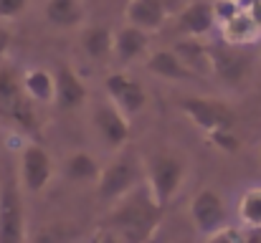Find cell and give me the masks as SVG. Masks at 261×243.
<instances>
[{"label": "cell", "mask_w": 261, "mask_h": 243, "mask_svg": "<svg viewBox=\"0 0 261 243\" xmlns=\"http://www.w3.org/2000/svg\"><path fill=\"white\" fill-rule=\"evenodd\" d=\"M163 208L152 200L145 185L132 190L109 213L104 228H109L122 243H150L160 226Z\"/></svg>", "instance_id": "obj_1"}, {"label": "cell", "mask_w": 261, "mask_h": 243, "mask_svg": "<svg viewBox=\"0 0 261 243\" xmlns=\"http://www.w3.org/2000/svg\"><path fill=\"white\" fill-rule=\"evenodd\" d=\"M0 119L10 122L20 132H28V134L38 132L36 104L25 96L20 74L10 66H0Z\"/></svg>", "instance_id": "obj_2"}, {"label": "cell", "mask_w": 261, "mask_h": 243, "mask_svg": "<svg viewBox=\"0 0 261 243\" xmlns=\"http://www.w3.org/2000/svg\"><path fill=\"white\" fill-rule=\"evenodd\" d=\"M140 185H145V167L135 155L124 152L101 167L96 177V195L104 203H119Z\"/></svg>", "instance_id": "obj_3"}, {"label": "cell", "mask_w": 261, "mask_h": 243, "mask_svg": "<svg viewBox=\"0 0 261 243\" xmlns=\"http://www.w3.org/2000/svg\"><path fill=\"white\" fill-rule=\"evenodd\" d=\"M182 180H185V160L180 155L160 152L145 162V187L160 208H165L177 195Z\"/></svg>", "instance_id": "obj_4"}, {"label": "cell", "mask_w": 261, "mask_h": 243, "mask_svg": "<svg viewBox=\"0 0 261 243\" xmlns=\"http://www.w3.org/2000/svg\"><path fill=\"white\" fill-rule=\"evenodd\" d=\"M0 243H25L23 190L10 167L0 177Z\"/></svg>", "instance_id": "obj_5"}, {"label": "cell", "mask_w": 261, "mask_h": 243, "mask_svg": "<svg viewBox=\"0 0 261 243\" xmlns=\"http://www.w3.org/2000/svg\"><path fill=\"white\" fill-rule=\"evenodd\" d=\"M177 109L205 134L236 127V112L216 96H182L177 101Z\"/></svg>", "instance_id": "obj_6"}, {"label": "cell", "mask_w": 261, "mask_h": 243, "mask_svg": "<svg viewBox=\"0 0 261 243\" xmlns=\"http://www.w3.org/2000/svg\"><path fill=\"white\" fill-rule=\"evenodd\" d=\"M188 213H190L193 228L198 233H203V236H213V233L223 231L226 221H228L226 200L213 187H203L200 193H195L190 205H188Z\"/></svg>", "instance_id": "obj_7"}, {"label": "cell", "mask_w": 261, "mask_h": 243, "mask_svg": "<svg viewBox=\"0 0 261 243\" xmlns=\"http://www.w3.org/2000/svg\"><path fill=\"white\" fill-rule=\"evenodd\" d=\"M54 177V160L51 155L38 145V142H31L23 147L20 152V165H18V182H20V190L25 193H43L48 187Z\"/></svg>", "instance_id": "obj_8"}, {"label": "cell", "mask_w": 261, "mask_h": 243, "mask_svg": "<svg viewBox=\"0 0 261 243\" xmlns=\"http://www.w3.org/2000/svg\"><path fill=\"white\" fill-rule=\"evenodd\" d=\"M211 66L213 76L223 84L239 86L246 81L251 71V53L244 51V46H231V43H213L211 46Z\"/></svg>", "instance_id": "obj_9"}, {"label": "cell", "mask_w": 261, "mask_h": 243, "mask_svg": "<svg viewBox=\"0 0 261 243\" xmlns=\"http://www.w3.org/2000/svg\"><path fill=\"white\" fill-rule=\"evenodd\" d=\"M104 89L109 101L127 117L140 114L147 106V91L137 79L127 76V74H109L104 79Z\"/></svg>", "instance_id": "obj_10"}, {"label": "cell", "mask_w": 261, "mask_h": 243, "mask_svg": "<svg viewBox=\"0 0 261 243\" xmlns=\"http://www.w3.org/2000/svg\"><path fill=\"white\" fill-rule=\"evenodd\" d=\"M91 122H94V129L99 134V140L109 147V150H122L129 140V119L127 114H122L112 101L109 104H101L94 109L91 114Z\"/></svg>", "instance_id": "obj_11"}, {"label": "cell", "mask_w": 261, "mask_h": 243, "mask_svg": "<svg viewBox=\"0 0 261 243\" xmlns=\"http://www.w3.org/2000/svg\"><path fill=\"white\" fill-rule=\"evenodd\" d=\"M54 84H56L54 104L61 112H76V109H82L87 104V99H89L87 84L82 81V76L69 64H61L59 66V71L54 76Z\"/></svg>", "instance_id": "obj_12"}, {"label": "cell", "mask_w": 261, "mask_h": 243, "mask_svg": "<svg viewBox=\"0 0 261 243\" xmlns=\"http://www.w3.org/2000/svg\"><path fill=\"white\" fill-rule=\"evenodd\" d=\"M124 18H127V25H135L145 33H155L168 20V3L165 0H127Z\"/></svg>", "instance_id": "obj_13"}, {"label": "cell", "mask_w": 261, "mask_h": 243, "mask_svg": "<svg viewBox=\"0 0 261 243\" xmlns=\"http://www.w3.org/2000/svg\"><path fill=\"white\" fill-rule=\"evenodd\" d=\"M216 8L205 0H195L190 5H185L177 15V28L185 38H203L205 33L213 31L216 25Z\"/></svg>", "instance_id": "obj_14"}, {"label": "cell", "mask_w": 261, "mask_h": 243, "mask_svg": "<svg viewBox=\"0 0 261 243\" xmlns=\"http://www.w3.org/2000/svg\"><path fill=\"white\" fill-rule=\"evenodd\" d=\"M173 53L180 59V64L195 74L198 79H208L213 76V66H211V43H203L200 38H182L173 46Z\"/></svg>", "instance_id": "obj_15"}, {"label": "cell", "mask_w": 261, "mask_h": 243, "mask_svg": "<svg viewBox=\"0 0 261 243\" xmlns=\"http://www.w3.org/2000/svg\"><path fill=\"white\" fill-rule=\"evenodd\" d=\"M259 28H261L259 18L249 8H239L233 15H228L226 20H221L223 43H231V46H246V43L256 41Z\"/></svg>", "instance_id": "obj_16"}, {"label": "cell", "mask_w": 261, "mask_h": 243, "mask_svg": "<svg viewBox=\"0 0 261 243\" xmlns=\"http://www.w3.org/2000/svg\"><path fill=\"white\" fill-rule=\"evenodd\" d=\"M145 69H147L152 76L165 79V81H198L195 74H190V71L180 64V59L173 53V48H160V51L150 53L147 61H145Z\"/></svg>", "instance_id": "obj_17"}, {"label": "cell", "mask_w": 261, "mask_h": 243, "mask_svg": "<svg viewBox=\"0 0 261 243\" xmlns=\"http://www.w3.org/2000/svg\"><path fill=\"white\" fill-rule=\"evenodd\" d=\"M147 43H150V33L135 28V25H124L114 33V48H112V56L122 64H132L135 59H140L145 51H147Z\"/></svg>", "instance_id": "obj_18"}, {"label": "cell", "mask_w": 261, "mask_h": 243, "mask_svg": "<svg viewBox=\"0 0 261 243\" xmlns=\"http://www.w3.org/2000/svg\"><path fill=\"white\" fill-rule=\"evenodd\" d=\"M43 15L54 28H79L84 20V0H46Z\"/></svg>", "instance_id": "obj_19"}, {"label": "cell", "mask_w": 261, "mask_h": 243, "mask_svg": "<svg viewBox=\"0 0 261 243\" xmlns=\"http://www.w3.org/2000/svg\"><path fill=\"white\" fill-rule=\"evenodd\" d=\"M79 43H82V51L87 53L89 59L94 61H104L112 56V48H114V33L107 28V25H99V23H91L84 25L82 33H79Z\"/></svg>", "instance_id": "obj_20"}, {"label": "cell", "mask_w": 261, "mask_h": 243, "mask_svg": "<svg viewBox=\"0 0 261 243\" xmlns=\"http://www.w3.org/2000/svg\"><path fill=\"white\" fill-rule=\"evenodd\" d=\"M23 91L33 104H54V94H56V84L54 74H48L46 69H31L20 76Z\"/></svg>", "instance_id": "obj_21"}, {"label": "cell", "mask_w": 261, "mask_h": 243, "mask_svg": "<svg viewBox=\"0 0 261 243\" xmlns=\"http://www.w3.org/2000/svg\"><path fill=\"white\" fill-rule=\"evenodd\" d=\"M99 172H101L99 162L89 152H71L64 160V175L71 182H96Z\"/></svg>", "instance_id": "obj_22"}, {"label": "cell", "mask_w": 261, "mask_h": 243, "mask_svg": "<svg viewBox=\"0 0 261 243\" xmlns=\"http://www.w3.org/2000/svg\"><path fill=\"white\" fill-rule=\"evenodd\" d=\"M239 218L249 228H261V187H251L244 193L239 203Z\"/></svg>", "instance_id": "obj_23"}, {"label": "cell", "mask_w": 261, "mask_h": 243, "mask_svg": "<svg viewBox=\"0 0 261 243\" xmlns=\"http://www.w3.org/2000/svg\"><path fill=\"white\" fill-rule=\"evenodd\" d=\"M208 140H211V145H213L216 150H221V152H226V155H236V152L241 150V140H239L236 129H218V132H211Z\"/></svg>", "instance_id": "obj_24"}, {"label": "cell", "mask_w": 261, "mask_h": 243, "mask_svg": "<svg viewBox=\"0 0 261 243\" xmlns=\"http://www.w3.org/2000/svg\"><path fill=\"white\" fill-rule=\"evenodd\" d=\"M33 243H69V233H66V228L61 223L59 226H48V228L38 231Z\"/></svg>", "instance_id": "obj_25"}, {"label": "cell", "mask_w": 261, "mask_h": 243, "mask_svg": "<svg viewBox=\"0 0 261 243\" xmlns=\"http://www.w3.org/2000/svg\"><path fill=\"white\" fill-rule=\"evenodd\" d=\"M28 8V0H0V18H18Z\"/></svg>", "instance_id": "obj_26"}, {"label": "cell", "mask_w": 261, "mask_h": 243, "mask_svg": "<svg viewBox=\"0 0 261 243\" xmlns=\"http://www.w3.org/2000/svg\"><path fill=\"white\" fill-rule=\"evenodd\" d=\"M208 243H239V233L233 231V228H223V231H218V233H213V236H208Z\"/></svg>", "instance_id": "obj_27"}, {"label": "cell", "mask_w": 261, "mask_h": 243, "mask_svg": "<svg viewBox=\"0 0 261 243\" xmlns=\"http://www.w3.org/2000/svg\"><path fill=\"white\" fill-rule=\"evenodd\" d=\"M10 43H13V33H10L8 28H3V25H0V59L8 53Z\"/></svg>", "instance_id": "obj_28"}, {"label": "cell", "mask_w": 261, "mask_h": 243, "mask_svg": "<svg viewBox=\"0 0 261 243\" xmlns=\"http://www.w3.org/2000/svg\"><path fill=\"white\" fill-rule=\"evenodd\" d=\"M96 243H122V241H119V238H117V236H114L109 228H104V231L96 236Z\"/></svg>", "instance_id": "obj_29"}, {"label": "cell", "mask_w": 261, "mask_h": 243, "mask_svg": "<svg viewBox=\"0 0 261 243\" xmlns=\"http://www.w3.org/2000/svg\"><path fill=\"white\" fill-rule=\"evenodd\" d=\"M239 5H244V8H256V5H261V0H239Z\"/></svg>", "instance_id": "obj_30"}, {"label": "cell", "mask_w": 261, "mask_h": 243, "mask_svg": "<svg viewBox=\"0 0 261 243\" xmlns=\"http://www.w3.org/2000/svg\"><path fill=\"white\" fill-rule=\"evenodd\" d=\"M233 3H239V0H233Z\"/></svg>", "instance_id": "obj_31"}]
</instances>
